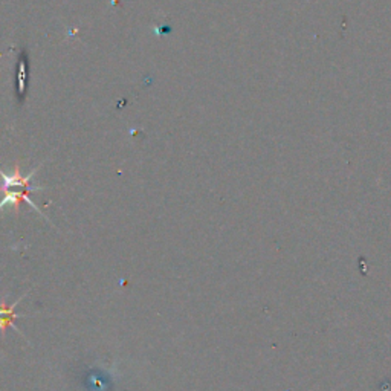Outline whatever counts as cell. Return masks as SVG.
I'll return each mask as SVG.
<instances>
[{"mask_svg": "<svg viewBox=\"0 0 391 391\" xmlns=\"http://www.w3.org/2000/svg\"><path fill=\"white\" fill-rule=\"evenodd\" d=\"M39 168H40V165L35 167L31 171V173L26 175V176H22L18 167H16V170L13 171L11 175L5 173L4 170H0V177H2V184H0V192H2V189H13V188H25L31 193L42 192V189H45V187L33 184V179H34L37 171H39Z\"/></svg>", "mask_w": 391, "mask_h": 391, "instance_id": "cell-1", "label": "cell"}, {"mask_svg": "<svg viewBox=\"0 0 391 391\" xmlns=\"http://www.w3.org/2000/svg\"><path fill=\"white\" fill-rule=\"evenodd\" d=\"M4 194L2 200H0V209H4V208H8V206H13L16 211H18V206H21V202H26L28 205H30L33 209H35L37 214H39L40 217H43L46 222H49L51 221L49 218H47L43 213H42V209L35 205L34 200L30 197V192H28V189L25 188H21V189H2V192H0ZM52 225V223H51Z\"/></svg>", "mask_w": 391, "mask_h": 391, "instance_id": "cell-2", "label": "cell"}, {"mask_svg": "<svg viewBox=\"0 0 391 391\" xmlns=\"http://www.w3.org/2000/svg\"><path fill=\"white\" fill-rule=\"evenodd\" d=\"M26 295H28V292H25L21 298H18L17 301H14L11 306H8L6 303H0V332L5 333L8 327H13L18 333V335L26 339L25 333L14 324V321L17 318H28V317H30V315H21V313L16 312V308L18 306V304H21V301L26 297Z\"/></svg>", "mask_w": 391, "mask_h": 391, "instance_id": "cell-3", "label": "cell"}]
</instances>
